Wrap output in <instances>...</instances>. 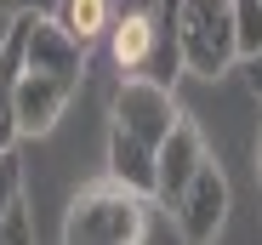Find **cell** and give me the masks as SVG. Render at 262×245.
<instances>
[{
    "label": "cell",
    "instance_id": "obj_12",
    "mask_svg": "<svg viewBox=\"0 0 262 245\" xmlns=\"http://www.w3.org/2000/svg\"><path fill=\"white\" fill-rule=\"evenodd\" d=\"M17 199H23V160H17V148H0V217Z\"/></svg>",
    "mask_w": 262,
    "mask_h": 245
},
{
    "label": "cell",
    "instance_id": "obj_14",
    "mask_svg": "<svg viewBox=\"0 0 262 245\" xmlns=\"http://www.w3.org/2000/svg\"><path fill=\"white\" fill-rule=\"evenodd\" d=\"M245 80H251V92H256V97H262V52H256V57H251V63H245Z\"/></svg>",
    "mask_w": 262,
    "mask_h": 245
},
{
    "label": "cell",
    "instance_id": "obj_6",
    "mask_svg": "<svg viewBox=\"0 0 262 245\" xmlns=\"http://www.w3.org/2000/svg\"><path fill=\"white\" fill-rule=\"evenodd\" d=\"M74 92H80V74H40V69L17 63V126H23V137H46L63 120V108L74 103Z\"/></svg>",
    "mask_w": 262,
    "mask_h": 245
},
{
    "label": "cell",
    "instance_id": "obj_5",
    "mask_svg": "<svg viewBox=\"0 0 262 245\" xmlns=\"http://www.w3.org/2000/svg\"><path fill=\"white\" fill-rule=\"evenodd\" d=\"M17 46H23V69L40 74H85V46L52 17V12H17Z\"/></svg>",
    "mask_w": 262,
    "mask_h": 245
},
{
    "label": "cell",
    "instance_id": "obj_7",
    "mask_svg": "<svg viewBox=\"0 0 262 245\" xmlns=\"http://www.w3.org/2000/svg\"><path fill=\"white\" fill-rule=\"evenodd\" d=\"M205 154H211V148H205L200 126L183 114L177 126H171V137L160 143V177H154V199H160V206H171V199L183 194V183L205 166Z\"/></svg>",
    "mask_w": 262,
    "mask_h": 245
},
{
    "label": "cell",
    "instance_id": "obj_17",
    "mask_svg": "<svg viewBox=\"0 0 262 245\" xmlns=\"http://www.w3.org/2000/svg\"><path fill=\"white\" fill-rule=\"evenodd\" d=\"M256 183H262V131H256Z\"/></svg>",
    "mask_w": 262,
    "mask_h": 245
},
{
    "label": "cell",
    "instance_id": "obj_2",
    "mask_svg": "<svg viewBox=\"0 0 262 245\" xmlns=\"http://www.w3.org/2000/svg\"><path fill=\"white\" fill-rule=\"evenodd\" d=\"M177 46H183V74L223 80L239 63L234 0H177Z\"/></svg>",
    "mask_w": 262,
    "mask_h": 245
},
{
    "label": "cell",
    "instance_id": "obj_1",
    "mask_svg": "<svg viewBox=\"0 0 262 245\" xmlns=\"http://www.w3.org/2000/svg\"><path fill=\"white\" fill-rule=\"evenodd\" d=\"M143 234H148V194L125 188L120 177L80 188L63 211V239L69 245H131Z\"/></svg>",
    "mask_w": 262,
    "mask_h": 245
},
{
    "label": "cell",
    "instance_id": "obj_3",
    "mask_svg": "<svg viewBox=\"0 0 262 245\" xmlns=\"http://www.w3.org/2000/svg\"><path fill=\"white\" fill-rule=\"evenodd\" d=\"M177 120H183V108H177V97H171V86H160V80H148V74L120 80V92H114V103H108V126L143 137V143H154V148L171 137Z\"/></svg>",
    "mask_w": 262,
    "mask_h": 245
},
{
    "label": "cell",
    "instance_id": "obj_15",
    "mask_svg": "<svg viewBox=\"0 0 262 245\" xmlns=\"http://www.w3.org/2000/svg\"><path fill=\"white\" fill-rule=\"evenodd\" d=\"M52 6H57V0H23L17 12H52Z\"/></svg>",
    "mask_w": 262,
    "mask_h": 245
},
{
    "label": "cell",
    "instance_id": "obj_10",
    "mask_svg": "<svg viewBox=\"0 0 262 245\" xmlns=\"http://www.w3.org/2000/svg\"><path fill=\"white\" fill-rule=\"evenodd\" d=\"M52 17L80 40V46L85 52H92L97 46V40L108 34V17H114V0H57V6H52Z\"/></svg>",
    "mask_w": 262,
    "mask_h": 245
},
{
    "label": "cell",
    "instance_id": "obj_11",
    "mask_svg": "<svg viewBox=\"0 0 262 245\" xmlns=\"http://www.w3.org/2000/svg\"><path fill=\"white\" fill-rule=\"evenodd\" d=\"M234 40H239V63L262 52V0H234Z\"/></svg>",
    "mask_w": 262,
    "mask_h": 245
},
{
    "label": "cell",
    "instance_id": "obj_16",
    "mask_svg": "<svg viewBox=\"0 0 262 245\" xmlns=\"http://www.w3.org/2000/svg\"><path fill=\"white\" fill-rule=\"evenodd\" d=\"M17 6H23V0H0V12H6V17H17Z\"/></svg>",
    "mask_w": 262,
    "mask_h": 245
},
{
    "label": "cell",
    "instance_id": "obj_13",
    "mask_svg": "<svg viewBox=\"0 0 262 245\" xmlns=\"http://www.w3.org/2000/svg\"><path fill=\"white\" fill-rule=\"evenodd\" d=\"M0 245H34V211L23 206V199L0 217Z\"/></svg>",
    "mask_w": 262,
    "mask_h": 245
},
{
    "label": "cell",
    "instance_id": "obj_8",
    "mask_svg": "<svg viewBox=\"0 0 262 245\" xmlns=\"http://www.w3.org/2000/svg\"><path fill=\"white\" fill-rule=\"evenodd\" d=\"M108 177H120L125 188H137L154 199V177H160V148L143 143V137H131L120 126H108Z\"/></svg>",
    "mask_w": 262,
    "mask_h": 245
},
{
    "label": "cell",
    "instance_id": "obj_4",
    "mask_svg": "<svg viewBox=\"0 0 262 245\" xmlns=\"http://www.w3.org/2000/svg\"><path fill=\"white\" fill-rule=\"evenodd\" d=\"M171 222H177V234L194 239V245L223 234V222H228V177H223V166H216L211 154H205V166L183 183V194L171 199Z\"/></svg>",
    "mask_w": 262,
    "mask_h": 245
},
{
    "label": "cell",
    "instance_id": "obj_9",
    "mask_svg": "<svg viewBox=\"0 0 262 245\" xmlns=\"http://www.w3.org/2000/svg\"><path fill=\"white\" fill-rule=\"evenodd\" d=\"M17 63H23V46H17V29L0 34V148H17L23 126H17Z\"/></svg>",
    "mask_w": 262,
    "mask_h": 245
}]
</instances>
